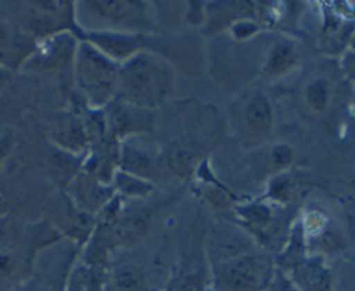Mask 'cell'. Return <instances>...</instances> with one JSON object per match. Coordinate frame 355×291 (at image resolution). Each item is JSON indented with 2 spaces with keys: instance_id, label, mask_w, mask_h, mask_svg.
Wrapping results in <instances>:
<instances>
[{
  "instance_id": "cell-1",
  "label": "cell",
  "mask_w": 355,
  "mask_h": 291,
  "mask_svg": "<svg viewBox=\"0 0 355 291\" xmlns=\"http://www.w3.org/2000/svg\"><path fill=\"white\" fill-rule=\"evenodd\" d=\"M266 279V265L261 258L245 256L229 263L219 274L225 291H258Z\"/></svg>"
},
{
  "instance_id": "cell-2",
  "label": "cell",
  "mask_w": 355,
  "mask_h": 291,
  "mask_svg": "<svg viewBox=\"0 0 355 291\" xmlns=\"http://www.w3.org/2000/svg\"><path fill=\"white\" fill-rule=\"evenodd\" d=\"M244 123L255 137H265L272 126V109L262 94H255L244 108Z\"/></svg>"
},
{
  "instance_id": "cell-3",
  "label": "cell",
  "mask_w": 355,
  "mask_h": 291,
  "mask_svg": "<svg viewBox=\"0 0 355 291\" xmlns=\"http://www.w3.org/2000/svg\"><path fill=\"white\" fill-rule=\"evenodd\" d=\"M300 277L309 291H326L329 284V273L322 265L311 262L300 269Z\"/></svg>"
},
{
  "instance_id": "cell-4",
  "label": "cell",
  "mask_w": 355,
  "mask_h": 291,
  "mask_svg": "<svg viewBox=\"0 0 355 291\" xmlns=\"http://www.w3.org/2000/svg\"><path fill=\"white\" fill-rule=\"evenodd\" d=\"M295 61L294 47L288 43H280L276 46L268 60L266 69L269 73H280L288 69Z\"/></svg>"
},
{
  "instance_id": "cell-5",
  "label": "cell",
  "mask_w": 355,
  "mask_h": 291,
  "mask_svg": "<svg viewBox=\"0 0 355 291\" xmlns=\"http://www.w3.org/2000/svg\"><path fill=\"white\" fill-rule=\"evenodd\" d=\"M306 100L315 109L324 108L327 103V87L323 82H313L306 89Z\"/></svg>"
},
{
  "instance_id": "cell-6",
  "label": "cell",
  "mask_w": 355,
  "mask_h": 291,
  "mask_svg": "<svg viewBox=\"0 0 355 291\" xmlns=\"http://www.w3.org/2000/svg\"><path fill=\"white\" fill-rule=\"evenodd\" d=\"M291 159V151L287 147H279L273 151V162L276 166H284Z\"/></svg>"
},
{
  "instance_id": "cell-7",
  "label": "cell",
  "mask_w": 355,
  "mask_h": 291,
  "mask_svg": "<svg viewBox=\"0 0 355 291\" xmlns=\"http://www.w3.org/2000/svg\"><path fill=\"white\" fill-rule=\"evenodd\" d=\"M352 184H354V187H355V179H354V183H352Z\"/></svg>"
}]
</instances>
